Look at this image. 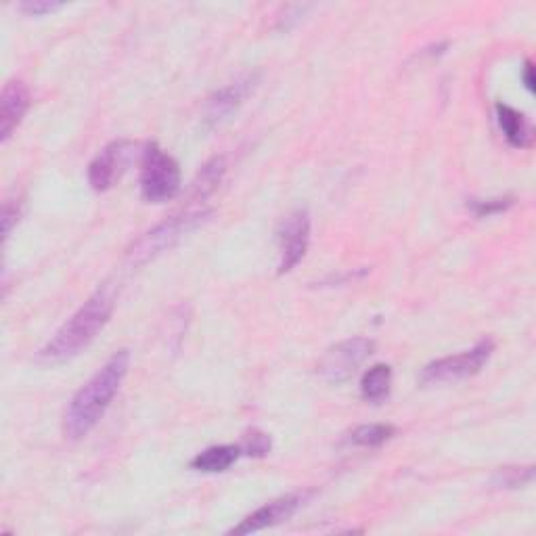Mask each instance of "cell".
<instances>
[{
  "label": "cell",
  "instance_id": "cell-1",
  "mask_svg": "<svg viewBox=\"0 0 536 536\" xmlns=\"http://www.w3.org/2000/svg\"><path fill=\"white\" fill-rule=\"evenodd\" d=\"M130 369V352L118 350L111 359L76 392L63 415V434L67 440H82L91 434L116 394Z\"/></svg>",
  "mask_w": 536,
  "mask_h": 536
},
{
  "label": "cell",
  "instance_id": "cell-2",
  "mask_svg": "<svg viewBox=\"0 0 536 536\" xmlns=\"http://www.w3.org/2000/svg\"><path fill=\"white\" fill-rule=\"evenodd\" d=\"M114 306L116 292L114 287L105 283L61 325L49 344L38 352V361L44 365H61L74 359V356L91 346L97 335L105 329Z\"/></svg>",
  "mask_w": 536,
  "mask_h": 536
},
{
  "label": "cell",
  "instance_id": "cell-3",
  "mask_svg": "<svg viewBox=\"0 0 536 536\" xmlns=\"http://www.w3.org/2000/svg\"><path fill=\"white\" fill-rule=\"evenodd\" d=\"M212 216V210H206L201 206L189 208L187 212L174 214L166 218L160 225H155L151 231H147L141 239L134 241L128 252H126V262L130 268L145 266L147 262L162 256L164 252L172 250L174 245L187 237L191 231H195L199 225Z\"/></svg>",
  "mask_w": 536,
  "mask_h": 536
},
{
  "label": "cell",
  "instance_id": "cell-4",
  "mask_svg": "<svg viewBox=\"0 0 536 536\" xmlns=\"http://www.w3.org/2000/svg\"><path fill=\"white\" fill-rule=\"evenodd\" d=\"M139 183L147 204H166L181 193V166L158 143H149L141 151Z\"/></svg>",
  "mask_w": 536,
  "mask_h": 536
},
{
  "label": "cell",
  "instance_id": "cell-5",
  "mask_svg": "<svg viewBox=\"0 0 536 536\" xmlns=\"http://www.w3.org/2000/svg\"><path fill=\"white\" fill-rule=\"evenodd\" d=\"M493 352H495V342L490 338H484L472 350H465L453 356H444V359L430 363L421 371V384H449V382H461V379L474 377L486 367Z\"/></svg>",
  "mask_w": 536,
  "mask_h": 536
},
{
  "label": "cell",
  "instance_id": "cell-6",
  "mask_svg": "<svg viewBox=\"0 0 536 536\" xmlns=\"http://www.w3.org/2000/svg\"><path fill=\"white\" fill-rule=\"evenodd\" d=\"M375 352V342L369 338H350L331 346L317 365V373L327 384H344Z\"/></svg>",
  "mask_w": 536,
  "mask_h": 536
},
{
  "label": "cell",
  "instance_id": "cell-7",
  "mask_svg": "<svg viewBox=\"0 0 536 536\" xmlns=\"http://www.w3.org/2000/svg\"><path fill=\"white\" fill-rule=\"evenodd\" d=\"M137 149L139 145L128 139H120L103 147L88 166V183H91V187L97 193L114 189L134 160V155H137Z\"/></svg>",
  "mask_w": 536,
  "mask_h": 536
},
{
  "label": "cell",
  "instance_id": "cell-8",
  "mask_svg": "<svg viewBox=\"0 0 536 536\" xmlns=\"http://www.w3.org/2000/svg\"><path fill=\"white\" fill-rule=\"evenodd\" d=\"M279 243V275H285L302 262L310 245V214L306 210H294L277 231Z\"/></svg>",
  "mask_w": 536,
  "mask_h": 536
},
{
  "label": "cell",
  "instance_id": "cell-9",
  "mask_svg": "<svg viewBox=\"0 0 536 536\" xmlns=\"http://www.w3.org/2000/svg\"><path fill=\"white\" fill-rule=\"evenodd\" d=\"M256 84H258V74H248L241 80L227 84L225 88L212 93L204 103V111H201V124H204V128L212 130L225 124L243 105V101L254 93Z\"/></svg>",
  "mask_w": 536,
  "mask_h": 536
},
{
  "label": "cell",
  "instance_id": "cell-10",
  "mask_svg": "<svg viewBox=\"0 0 536 536\" xmlns=\"http://www.w3.org/2000/svg\"><path fill=\"white\" fill-rule=\"evenodd\" d=\"M310 495L312 493H294V495H285V497H279L271 503H266L260 509H256L254 513H250L248 518L241 520V524L231 528L229 534H252V532H260L264 528L277 526L281 522H287L289 518L296 516L298 509L308 501Z\"/></svg>",
  "mask_w": 536,
  "mask_h": 536
},
{
  "label": "cell",
  "instance_id": "cell-11",
  "mask_svg": "<svg viewBox=\"0 0 536 536\" xmlns=\"http://www.w3.org/2000/svg\"><path fill=\"white\" fill-rule=\"evenodd\" d=\"M30 109V91L21 80L5 84L0 95V141L7 143Z\"/></svg>",
  "mask_w": 536,
  "mask_h": 536
},
{
  "label": "cell",
  "instance_id": "cell-12",
  "mask_svg": "<svg viewBox=\"0 0 536 536\" xmlns=\"http://www.w3.org/2000/svg\"><path fill=\"white\" fill-rule=\"evenodd\" d=\"M495 111H497V120L503 130L505 141L513 149H528L534 141V130H532V124L526 120V116L505 103H497Z\"/></svg>",
  "mask_w": 536,
  "mask_h": 536
},
{
  "label": "cell",
  "instance_id": "cell-13",
  "mask_svg": "<svg viewBox=\"0 0 536 536\" xmlns=\"http://www.w3.org/2000/svg\"><path fill=\"white\" fill-rule=\"evenodd\" d=\"M241 455L243 453L239 444L210 446V449L201 451L191 459V469L201 474H222L227 472L229 467H233Z\"/></svg>",
  "mask_w": 536,
  "mask_h": 536
},
{
  "label": "cell",
  "instance_id": "cell-14",
  "mask_svg": "<svg viewBox=\"0 0 536 536\" xmlns=\"http://www.w3.org/2000/svg\"><path fill=\"white\" fill-rule=\"evenodd\" d=\"M392 367L386 363L373 365L361 379V396L371 402V405H379V402L388 400L392 392Z\"/></svg>",
  "mask_w": 536,
  "mask_h": 536
},
{
  "label": "cell",
  "instance_id": "cell-15",
  "mask_svg": "<svg viewBox=\"0 0 536 536\" xmlns=\"http://www.w3.org/2000/svg\"><path fill=\"white\" fill-rule=\"evenodd\" d=\"M225 174H227L225 158L210 160L195 176L193 187H191V201H204L206 197H210L220 187Z\"/></svg>",
  "mask_w": 536,
  "mask_h": 536
},
{
  "label": "cell",
  "instance_id": "cell-16",
  "mask_svg": "<svg viewBox=\"0 0 536 536\" xmlns=\"http://www.w3.org/2000/svg\"><path fill=\"white\" fill-rule=\"evenodd\" d=\"M396 436V428L390 423H367L350 432L348 442L354 446H363V449H377V446L386 444Z\"/></svg>",
  "mask_w": 536,
  "mask_h": 536
},
{
  "label": "cell",
  "instance_id": "cell-17",
  "mask_svg": "<svg viewBox=\"0 0 536 536\" xmlns=\"http://www.w3.org/2000/svg\"><path fill=\"white\" fill-rule=\"evenodd\" d=\"M534 480V467H501L493 476V484L499 488H522Z\"/></svg>",
  "mask_w": 536,
  "mask_h": 536
},
{
  "label": "cell",
  "instance_id": "cell-18",
  "mask_svg": "<svg viewBox=\"0 0 536 536\" xmlns=\"http://www.w3.org/2000/svg\"><path fill=\"white\" fill-rule=\"evenodd\" d=\"M513 204H516V199L507 195V197H495V199H469L467 208L472 210L478 218H488V216L507 212Z\"/></svg>",
  "mask_w": 536,
  "mask_h": 536
},
{
  "label": "cell",
  "instance_id": "cell-19",
  "mask_svg": "<svg viewBox=\"0 0 536 536\" xmlns=\"http://www.w3.org/2000/svg\"><path fill=\"white\" fill-rule=\"evenodd\" d=\"M239 446H241L243 455L260 459V457H266L268 453H271L273 442H271V436H268V434H264L260 430H250V432H245V436H243Z\"/></svg>",
  "mask_w": 536,
  "mask_h": 536
},
{
  "label": "cell",
  "instance_id": "cell-20",
  "mask_svg": "<svg viewBox=\"0 0 536 536\" xmlns=\"http://www.w3.org/2000/svg\"><path fill=\"white\" fill-rule=\"evenodd\" d=\"M63 7V3H55V0H26V3H21L19 9L32 15V17H42V15H49V13H55Z\"/></svg>",
  "mask_w": 536,
  "mask_h": 536
},
{
  "label": "cell",
  "instance_id": "cell-21",
  "mask_svg": "<svg viewBox=\"0 0 536 536\" xmlns=\"http://www.w3.org/2000/svg\"><path fill=\"white\" fill-rule=\"evenodd\" d=\"M19 216H21V208H19V201H5V206H3V237L5 241L9 239L13 227L19 222Z\"/></svg>",
  "mask_w": 536,
  "mask_h": 536
},
{
  "label": "cell",
  "instance_id": "cell-22",
  "mask_svg": "<svg viewBox=\"0 0 536 536\" xmlns=\"http://www.w3.org/2000/svg\"><path fill=\"white\" fill-rule=\"evenodd\" d=\"M522 84L528 93H534V65L530 59L522 67Z\"/></svg>",
  "mask_w": 536,
  "mask_h": 536
}]
</instances>
